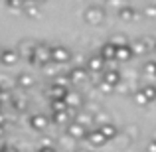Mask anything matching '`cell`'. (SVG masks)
I'll use <instances>...</instances> for the list:
<instances>
[{
	"label": "cell",
	"instance_id": "obj_17",
	"mask_svg": "<svg viewBox=\"0 0 156 152\" xmlns=\"http://www.w3.org/2000/svg\"><path fill=\"white\" fill-rule=\"evenodd\" d=\"M65 93H67V89L59 87V85H55V83H51L50 87H48V95H50L51 101H63Z\"/></svg>",
	"mask_w": 156,
	"mask_h": 152
},
{
	"label": "cell",
	"instance_id": "obj_30",
	"mask_svg": "<svg viewBox=\"0 0 156 152\" xmlns=\"http://www.w3.org/2000/svg\"><path fill=\"white\" fill-rule=\"evenodd\" d=\"M0 152H18V148L14 144H2L0 146Z\"/></svg>",
	"mask_w": 156,
	"mask_h": 152
},
{
	"label": "cell",
	"instance_id": "obj_16",
	"mask_svg": "<svg viewBox=\"0 0 156 152\" xmlns=\"http://www.w3.org/2000/svg\"><path fill=\"white\" fill-rule=\"evenodd\" d=\"M99 130H101V134H103L105 140H113V138H117V134H119V129L113 125V122H105V125H101Z\"/></svg>",
	"mask_w": 156,
	"mask_h": 152
},
{
	"label": "cell",
	"instance_id": "obj_4",
	"mask_svg": "<svg viewBox=\"0 0 156 152\" xmlns=\"http://www.w3.org/2000/svg\"><path fill=\"white\" fill-rule=\"evenodd\" d=\"M63 103L67 105L69 111H81L85 105V97L81 95L79 91H67L63 97Z\"/></svg>",
	"mask_w": 156,
	"mask_h": 152
},
{
	"label": "cell",
	"instance_id": "obj_8",
	"mask_svg": "<svg viewBox=\"0 0 156 152\" xmlns=\"http://www.w3.org/2000/svg\"><path fill=\"white\" fill-rule=\"evenodd\" d=\"M121 79H122V75H121L119 69H115V67L103 69V83L111 85V87H119V85H121Z\"/></svg>",
	"mask_w": 156,
	"mask_h": 152
},
{
	"label": "cell",
	"instance_id": "obj_25",
	"mask_svg": "<svg viewBox=\"0 0 156 152\" xmlns=\"http://www.w3.org/2000/svg\"><path fill=\"white\" fill-rule=\"evenodd\" d=\"M142 71H144L148 77H156V61H154V59L146 61V63L142 65Z\"/></svg>",
	"mask_w": 156,
	"mask_h": 152
},
{
	"label": "cell",
	"instance_id": "obj_38",
	"mask_svg": "<svg viewBox=\"0 0 156 152\" xmlns=\"http://www.w3.org/2000/svg\"><path fill=\"white\" fill-rule=\"evenodd\" d=\"M101 2H103V0H97V2H95V4H101Z\"/></svg>",
	"mask_w": 156,
	"mask_h": 152
},
{
	"label": "cell",
	"instance_id": "obj_15",
	"mask_svg": "<svg viewBox=\"0 0 156 152\" xmlns=\"http://www.w3.org/2000/svg\"><path fill=\"white\" fill-rule=\"evenodd\" d=\"M18 59H20V55H18L16 50H2L0 51V61H2L4 65H16Z\"/></svg>",
	"mask_w": 156,
	"mask_h": 152
},
{
	"label": "cell",
	"instance_id": "obj_26",
	"mask_svg": "<svg viewBox=\"0 0 156 152\" xmlns=\"http://www.w3.org/2000/svg\"><path fill=\"white\" fill-rule=\"evenodd\" d=\"M28 4V0H6V6L12 8V10H22Z\"/></svg>",
	"mask_w": 156,
	"mask_h": 152
},
{
	"label": "cell",
	"instance_id": "obj_34",
	"mask_svg": "<svg viewBox=\"0 0 156 152\" xmlns=\"http://www.w3.org/2000/svg\"><path fill=\"white\" fill-rule=\"evenodd\" d=\"M4 122H6V117L0 113V126H2V129H4Z\"/></svg>",
	"mask_w": 156,
	"mask_h": 152
},
{
	"label": "cell",
	"instance_id": "obj_40",
	"mask_svg": "<svg viewBox=\"0 0 156 152\" xmlns=\"http://www.w3.org/2000/svg\"><path fill=\"white\" fill-rule=\"evenodd\" d=\"M0 51H2V50H0Z\"/></svg>",
	"mask_w": 156,
	"mask_h": 152
},
{
	"label": "cell",
	"instance_id": "obj_32",
	"mask_svg": "<svg viewBox=\"0 0 156 152\" xmlns=\"http://www.w3.org/2000/svg\"><path fill=\"white\" fill-rule=\"evenodd\" d=\"M107 2H111V4H115V6H117V8H121V6H125V0H107Z\"/></svg>",
	"mask_w": 156,
	"mask_h": 152
},
{
	"label": "cell",
	"instance_id": "obj_27",
	"mask_svg": "<svg viewBox=\"0 0 156 152\" xmlns=\"http://www.w3.org/2000/svg\"><path fill=\"white\" fill-rule=\"evenodd\" d=\"M61 111H69L63 101H51V113H61Z\"/></svg>",
	"mask_w": 156,
	"mask_h": 152
},
{
	"label": "cell",
	"instance_id": "obj_6",
	"mask_svg": "<svg viewBox=\"0 0 156 152\" xmlns=\"http://www.w3.org/2000/svg\"><path fill=\"white\" fill-rule=\"evenodd\" d=\"M87 130L83 125H79V122L71 121L67 126H65V134H67L69 138H73V140H85V136H87Z\"/></svg>",
	"mask_w": 156,
	"mask_h": 152
},
{
	"label": "cell",
	"instance_id": "obj_21",
	"mask_svg": "<svg viewBox=\"0 0 156 152\" xmlns=\"http://www.w3.org/2000/svg\"><path fill=\"white\" fill-rule=\"evenodd\" d=\"M140 91H142V95L146 97V101H148V103H152V101H156V85H152V83H148V85H144V87H142Z\"/></svg>",
	"mask_w": 156,
	"mask_h": 152
},
{
	"label": "cell",
	"instance_id": "obj_31",
	"mask_svg": "<svg viewBox=\"0 0 156 152\" xmlns=\"http://www.w3.org/2000/svg\"><path fill=\"white\" fill-rule=\"evenodd\" d=\"M146 152H156V140H150L146 144Z\"/></svg>",
	"mask_w": 156,
	"mask_h": 152
},
{
	"label": "cell",
	"instance_id": "obj_11",
	"mask_svg": "<svg viewBox=\"0 0 156 152\" xmlns=\"http://www.w3.org/2000/svg\"><path fill=\"white\" fill-rule=\"evenodd\" d=\"M117 16L122 20V22H133V20L138 16V12L134 10V8L130 6V4H125V6L117 8Z\"/></svg>",
	"mask_w": 156,
	"mask_h": 152
},
{
	"label": "cell",
	"instance_id": "obj_37",
	"mask_svg": "<svg viewBox=\"0 0 156 152\" xmlns=\"http://www.w3.org/2000/svg\"><path fill=\"white\" fill-rule=\"evenodd\" d=\"M2 133H4V129H2V126H0V136H2Z\"/></svg>",
	"mask_w": 156,
	"mask_h": 152
},
{
	"label": "cell",
	"instance_id": "obj_18",
	"mask_svg": "<svg viewBox=\"0 0 156 152\" xmlns=\"http://www.w3.org/2000/svg\"><path fill=\"white\" fill-rule=\"evenodd\" d=\"M16 85L22 87V89H30V87L36 85V79H34V75H30V73H20V75L16 77Z\"/></svg>",
	"mask_w": 156,
	"mask_h": 152
},
{
	"label": "cell",
	"instance_id": "obj_24",
	"mask_svg": "<svg viewBox=\"0 0 156 152\" xmlns=\"http://www.w3.org/2000/svg\"><path fill=\"white\" fill-rule=\"evenodd\" d=\"M111 44H113L115 48H121V46H129V40H126L125 34H115L113 40H109Z\"/></svg>",
	"mask_w": 156,
	"mask_h": 152
},
{
	"label": "cell",
	"instance_id": "obj_3",
	"mask_svg": "<svg viewBox=\"0 0 156 152\" xmlns=\"http://www.w3.org/2000/svg\"><path fill=\"white\" fill-rule=\"evenodd\" d=\"M50 57H51L53 63H57V65L69 63L71 61V50L65 46H53V48H50Z\"/></svg>",
	"mask_w": 156,
	"mask_h": 152
},
{
	"label": "cell",
	"instance_id": "obj_5",
	"mask_svg": "<svg viewBox=\"0 0 156 152\" xmlns=\"http://www.w3.org/2000/svg\"><path fill=\"white\" fill-rule=\"evenodd\" d=\"M87 77H89V71L85 69V65H77V67H71L67 71L69 85H79L83 81H87Z\"/></svg>",
	"mask_w": 156,
	"mask_h": 152
},
{
	"label": "cell",
	"instance_id": "obj_12",
	"mask_svg": "<svg viewBox=\"0 0 156 152\" xmlns=\"http://www.w3.org/2000/svg\"><path fill=\"white\" fill-rule=\"evenodd\" d=\"M85 140H89L91 142V146H103L107 144V140L103 138V134H101V130L99 129H93V130H87V136H85Z\"/></svg>",
	"mask_w": 156,
	"mask_h": 152
},
{
	"label": "cell",
	"instance_id": "obj_20",
	"mask_svg": "<svg viewBox=\"0 0 156 152\" xmlns=\"http://www.w3.org/2000/svg\"><path fill=\"white\" fill-rule=\"evenodd\" d=\"M71 111H61V113H53V117L50 118V122H55V125H63L67 126L71 122V117H69Z\"/></svg>",
	"mask_w": 156,
	"mask_h": 152
},
{
	"label": "cell",
	"instance_id": "obj_7",
	"mask_svg": "<svg viewBox=\"0 0 156 152\" xmlns=\"http://www.w3.org/2000/svg\"><path fill=\"white\" fill-rule=\"evenodd\" d=\"M30 126L34 130H46L50 126V117L44 113H34L30 117Z\"/></svg>",
	"mask_w": 156,
	"mask_h": 152
},
{
	"label": "cell",
	"instance_id": "obj_23",
	"mask_svg": "<svg viewBox=\"0 0 156 152\" xmlns=\"http://www.w3.org/2000/svg\"><path fill=\"white\" fill-rule=\"evenodd\" d=\"M130 99H133V103H134V105H138V107H146V105H148V101H146V97L142 95L140 89H138V91H134Z\"/></svg>",
	"mask_w": 156,
	"mask_h": 152
},
{
	"label": "cell",
	"instance_id": "obj_13",
	"mask_svg": "<svg viewBox=\"0 0 156 152\" xmlns=\"http://www.w3.org/2000/svg\"><path fill=\"white\" fill-rule=\"evenodd\" d=\"M134 57L133 50H130V46H121V48H115V59L117 61H130Z\"/></svg>",
	"mask_w": 156,
	"mask_h": 152
},
{
	"label": "cell",
	"instance_id": "obj_29",
	"mask_svg": "<svg viewBox=\"0 0 156 152\" xmlns=\"http://www.w3.org/2000/svg\"><path fill=\"white\" fill-rule=\"evenodd\" d=\"M99 89H101V93H113V91H115V87H111V85L103 83V81L99 83Z\"/></svg>",
	"mask_w": 156,
	"mask_h": 152
},
{
	"label": "cell",
	"instance_id": "obj_22",
	"mask_svg": "<svg viewBox=\"0 0 156 152\" xmlns=\"http://www.w3.org/2000/svg\"><path fill=\"white\" fill-rule=\"evenodd\" d=\"M24 12H26L28 18H38L40 16V6L36 2H28L26 6H24Z\"/></svg>",
	"mask_w": 156,
	"mask_h": 152
},
{
	"label": "cell",
	"instance_id": "obj_39",
	"mask_svg": "<svg viewBox=\"0 0 156 152\" xmlns=\"http://www.w3.org/2000/svg\"><path fill=\"white\" fill-rule=\"evenodd\" d=\"M0 91H2V85H0Z\"/></svg>",
	"mask_w": 156,
	"mask_h": 152
},
{
	"label": "cell",
	"instance_id": "obj_2",
	"mask_svg": "<svg viewBox=\"0 0 156 152\" xmlns=\"http://www.w3.org/2000/svg\"><path fill=\"white\" fill-rule=\"evenodd\" d=\"M30 63H34V65H48L51 61V57H50V46L48 44H44V42H36V48H34V53H32V57L30 59Z\"/></svg>",
	"mask_w": 156,
	"mask_h": 152
},
{
	"label": "cell",
	"instance_id": "obj_36",
	"mask_svg": "<svg viewBox=\"0 0 156 152\" xmlns=\"http://www.w3.org/2000/svg\"><path fill=\"white\" fill-rule=\"evenodd\" d=\"M75 152H91V150H87V148H77Z\"/></svg>",
	"mask_w": 156,
	"mask_h": 152
},
{
	"label": "cell",
	"instance_id": "obj_35",
	"mask_svg": "<svg viewBox=\"0 0 156 152\" xmlns=\"http://www.w3.org/2000/svg\"><path fill=\"white\" fill-rule=\"evenodd\" d=\"M150 50H152V51H154V55H156V42L152 44V46H150Z\"/></svg>",
	"mask_w": 156,
	"mask_h": 152
},
{
	"label": "cell",
	"instance_id": "obj_1",
	"mask_svg": "<svg viewBox=\"0 0 156 152\" xmlns=\"http://www.w3.org/2000/svg\"><path fill=\"white\" fill-rule=\"evenodd\" d=\"M83 20L87 24H91V26H99V24H103L105 8L101 6V4H89V6L83 10Z\"/></svg>",
	"mask_w": 156,
	"mask_h": 152
},
{
	"label": "cell",
	"instance_id": "obj_10",
	"mask_svg": "<svg viewBox=\"0 0 156 152\" xmlns=\"http://www.w3.org/2000/svg\"><path fill=\"white\" fill-rule=\"evenodd\" d=\"M129 46H130V50H133L134 55H144V53L150 51V44H148L146 38H138V40H134L133 44H129Z\"/></svg>",
	"mask_w": 156,
	"mask_h": 152
},
{
	"label": "cell",
	"instance_id": "obj_33",
	"mask_svg": "<svg viewBox=\"0 0 156 152\" xmlns=\"http://www.w3.org/2000/svg\"><path fill=\"white\" fill-rule=\"evenodd\" d=\"M38 152H55V148H53V146H42Z\"/></svg>",
	"mask_w": 156,
	"mask_h": 152
},
{
	"label": "cell",
	"instance_id": "obj_14",
	"mask_svg": "<svg viewBox=\"0 0 156 152\" xmlns=\"http://www.w3.org/2000/svg\"><path fill=\"white\" fill-rule=\"evenodd\" d=\"M34 48H36V42H28V40H22V42L18 44V48H16V51H18L20 57H28L30 59L32 53H34Z\"/></svg>",
	"mask_w": 156,
	"mask_h": 152
},
{
	"label": "cell",
	"instance_id": "obj_28",
	"mask_svg": "<svg viewBox=\"0 0 156 152\" xmlns=\"http://www.w3.org/2000/svg\"><path fill=\"white\" fill-rule=\"evenodd\" d=\"M144 16L150 20L156 18V4H148V6H144Z\"/></svg>",
	"mask_w": 156,
	"mask_h": 152
},
{
	"label": "cell",
	"instance_id": "obj_9",
	"mask_svg": "<svg viewBox=\"0 0 156 152\" xmlns=\"http://www.w3.org/2000/svg\"><path fill=\"white\" fill-rule=\"evenodd\" d=\"M85 69H87V71H93V73H99V71H103V69H105V61L101 59L99 53H91L89 59H87Z\"/></svg>",
	"mask_w": 156,
	"mask_h": 152
},
{
	"label": "cell",
	"instance_id": "obj_19",
	"mask_svg": "<svg viewBox=\"0 0 156 152\" xmlns=\"http://www.w3.org/2000/svg\"><path fill=\"white\" fill-rule=\"evenodd\" d=\"M99 55H101V59L105 61H113L115 59V46L111 42H105L103 46H101V50H99Z\"/></svg>",
	"mask_w": 156,
	"mask_h": 152
}]
</instances>
